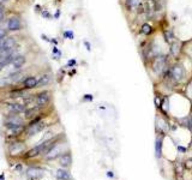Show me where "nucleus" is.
<instances>
[{
  "instance_id": "29",
  "label": "nucleus",
  "mask_w": 192,
  "mask_h": 180,
  "mask_svg": "<svg viewBox=\"0 0 192 180\" xmlns=\"http://www.w3.org/2000/svg\"><path fill=\"white\" fill-rule=\"evenodd\" d=\"M53 53H54V54H58V56H61V52L58 49L57 47H54V48H53Z\"/></svg>"
},
{
  "instance_id": "9",
  "label": "nucleus",
  "mask_w": 192,
  "mask_h": 180,
  "mask_svg": "<svg viewBox=\"0 0 192 180\" xmlns=\"http://www.w3.org/2000/svg\"><path fill=\"white\" fill-rule=\"evenodd\" d=\"M59 162H60V166L62 167H69L72 162V157H71V154L70 153H65L62 154L60 159H59Z\"/></svg>"
},
{
  "instance_id": "22",
  "label": "nucleus",
  "mask_w": 192,
  "mask_h": 180,
  "mask_svg": "<svg viewBox=\"0 0 192 180\" xmlns=\"http://www.w3.org/2000/svg\"><path fill=\"white\" fill-rule=\"evenodd\" d=\"M184 166H185L186 169H192V159H189L185 161V163H184Z\"/></svg>"
},
{
  "instance_id": "8",
  "label": "nucleus",
  "mask_w": 192,
  "mask_h": 180,
  "mask_svg": "<svg viewBox=\"0 0 192 180\" xmlns=\"http://www.w3.org/2000/svg\"><path fill=\"white\" fill-rule=\"evenodd\" d=\"M59 155H60V146L58 144H55L53 148L45 155V156H46L47 160H54V159H57Z\"/></svg>"
},
{
  "instance_id": "26",
  "label": "nucleus",
  "mask_w": 192,
  "mask_h": 180,
  "mask_svg": "<svg viewBox=\"0 0 192 180\" xmlns=\"http://www.w3.org/2000/svg\"><path fill=\"white\" fill-rule=\"evenodd\" d=\"M77 63H76V60L75 59H72V60H70L69 63H67V67H72V66H75Z\"/></svg>"
},
{
  "instance_id": "16",
  "label": "nucleus",
  "mask_w": 192,
  "mask_h": 180,
  "mask_svg": "<svg viewBox=\"0 0 192 180\" xmlns=\"http://www.w3.org/2000/svg\"><path fill=\"white\" fill-rule=\"evenodd\" d=\"M55 175H57V178H58L59 180H70V179H71L69 172L65 170V169H58L57 173H55Z\"/></svg>"
},
{
  "instance_id": "13",
  "label": "nucleus",
  "mask_w": 192,
  "mask_h": 180,
  "mask_svg": "<svg viewBox=\"0 0 192 180\" xmlns=\"http://www.w3.org/2000/svg\"><path fill=\"white\" fill-rule=\"evenodd\" d=\"M16 46V40L13 37H9V38H4V43L1 47L3 49H13V47Z\"/></svg>"
},
{
  "instance_id": "2",
  "label": "nucleus",
  "mask_w": 192,
  "mask_h": 180,
  "mask_svg": "<svg viewBox=\"0 0 192 180\" xmlns=\"http://www.w3.org/2000/svg\"><path fill=\"white\" fill-rule=\"evenodd\" d=\"M184 76H185V71H184V67L181 66L180 64H175L174 66L171 69V77H172L175 82L182 80Z\"/></svg>"
},
{
  "instance_id": "14",
  "label": "nucleus",
  "mask_w": 192,
  "mask_h": 180,
  "mask_svg": "<svg viewBox=\"0 0 192 180\" xmlns=\"http://www.w3.org/2000/svg\"><path fill=\"white\" fill-rule=\"evenodd\" d=\"M155 155L157 159L162 156V138H157L155 141Z\"/></svg>"
},
{
  "instance_id": "40",
  "label": "nucleus",
  "mask_w": 192,
  "mask_h": 180,
  "mask_svg": "<svg viewBox=\"0 0 192 180\" xmlns=\"http://www.w3.org/2000/svg\"><path fill=\"white\" fill-rule=\"evenodd\" d=\"M0 180H4V175H3V174L0 175Z\"/></svg>"
},
{
  "instance_id": "20",
  "label": "nucleus",
  "mask_w": 192,
  "mask_h": 180,
  "mask_svg": "<svg viewBox=\"0 0 192 180\" xmlns=\"http://www.w3.org/2000/svg\"><path fill=\"white\" fill-rule=\"evenodd\" d=\"M37 111H38V106H36L35 108H31V109H29V111H25V118H27V119L33 118L35 114L37 113Z\"/></svg>"
},
{
  "instance_id": "19",
  "label": "nucleus",
  "mask_w": 192,
  "mask_h": 180,
  "mask_svg": "<svg viewBox=\"0 0 192 180\" xmlns=\"http://www.w3.org/2000/svg\"><path fill=\"white\" fill-rule=\"evenodd\" d=\"M165 41L167 43H173L174 41H175V37H174V35H173V32H172V30H166L165 31Z\"/></svg>"
},
{
  "instance_id": "4",
  "label": "nucleus",
  "mask_w": 192,
  "mask_h": 180,
  "mask_svg": "<svg viewBox=\"0 0 192 180\" xmlns=\"http://www.w3.org/2000/svg\"><path fill=\"white\" fill-rule=\"evenodd\" d=\"M45 122L43 121H38L36 124H29V127H28V131H27V135L28 136H34L36 133H38L40 131H42L45 128Z\"/></svg>"
},
{
  "instance_id": "39",
  "label": "nucleus",
  "mask_w": 192,
  "mask_h": 180,
  "mask_svg": "<svg viewBox=\"0 0 192 180\" xmlns=\"http://www.w3.org/2000/svg\"><path fill=\"white\" fill-rule=\"evenodd\" d=\"M7 1H9V0H0V4H5Z\"/></svg>"
},
{
  "instance_id": "27",
  "label": "nucleus",
  "mask_w": 192,
  "mask_h": 180,
  "mask_svg": "<svg viewBox=\"0 0 192 180\" xmlns=\"http://www.w3.org/2000/svg\"><path fill=\"white\" fill-rule=\"evenodd\" d=\"M42 16L45 18H51V13L48 11H42Z\"/></svg>"
},
{
  "instance_id": "15",
  "label": "nucleus",
  "mask_w": 192,
  "mask_h": 180,
  "mask_svg": "<svg viewBox=\"0 0 192 180\" xmlns=\"http://www.w3.org/2000/svg\"><path fill=\"white\" fill-rule=\"evenodd\" d=\"M52 82V76L46 73V75H42L38 79V87H45V85H48Z\"/></svg>"
},
{
  "instance_id": "34",
  "label": "nucleus",
  "mask_w": 192,
  "mask_h": 180,
  "mask_svg": "<svg viewBox=\"0 0 192 180\" xmlns=\"http://www.w3.org/2000/svg\"><path fill=\"white\" fill-rule=\"evenodd\" d=\"M4 12V6H3V4H0V13H3Z\"/></svg>"
},
{
  "instance_id": "32",
  "label": "nucleus",
  "mask_w": 192,
  "mask_h": 180,
  "mask_svg": "<svg viewBox=\"0 0 192 180\" xmlns=\"http://www.w3.org/2000/svg\"><path fill=\"white\" fill-rule=\"evenodd\" d=\"M41 37H42V38L46 41V42H51V38H48V37H47L45 34H42V35H41Z\"/></svg>"
},
{
  "instance_id": "30",
  "label": "nucleus",
  "mask_w": 192,
  "mask_h": 180,
  "mask_svg": "<svg viewBox=\"0 0 192 180\" xmlns=\"http://www.w3.org/2000/svg\"><path fill=\"white\" fill-rule=\"evenodd\" d=\"M84 100L85 101H91L93 100V95H88V94L84 95Z\"/></svg>"
},
{
  "instance_id": "23",
  "label": "nucleus",
  "mask_w": 192,
  "mask_h": 180,
  "mask_svg": "<svg viewBox=\"0 0 192 180\" xmlns=\"http://www.w3.org/2000/svg\"><path fill=\"white\" fill-rule=\"evenodd\" d=\"M184 168H185V166H184V163H178V165H177V172H178L179 174H181V173H182Z\"/></svg>"
},
{
  "instance_id": "6",
  "label": "nucleus",
  "mask_w": 192,
  "mask_h": 180,
  "mask_svg": "<svg viewBox=\"0 0 192 180\" xmlns=\"http://www.w3.org/2000/svg\"><path fill=\"white\" fill-rule=\"evenodd\" d=\"M24 150H25V145L21 142H16L10 145V154L13 156H17V155L24 153Z\"/></svg>"
},
{
  "instance_id": "10",
  "label": "nucleus",
  "mask_w": 192,
  "mask_h": 180,
  "mask_svg": "<svg viewBox=\"0 0 192 180\" xmlns=\"http://www.w3.org/2000/svg\"><path fill=\"white\" fill-rule=\"evenodd\" d=\"M7 109L12 113H22V112H25V107L23 104L19 103H10L7 104Z\"/></svg>"
},
{
  "instance_id": "36",
  "label": "nucleus",
  "mask_w": 192,
  "mask_h": 180,
  "mask_svg": "<svg viewBox=\"0 0 192 180\" xmlns=\"http://www.w3.org/2000/svg\"><path fill=\"white\" fill-rule=\"evenodd\" d=\"M51 42H53L54 45H58V41L55 40V38H53V40H51Z\"/></svg>"
},
{
  "instance_id": "31",
  "label": "nucleus",
  "mask_w": 192,
  "mask_h": 180,
  "mask_svg": "<svg viewBox=\"0 0 192 180\" xmlns=\"http://www.w3.org/2000/svg\"><path fill=\"white\" fill-rule=\"evenodd\" d=\"M59 17H60V10H57V12H55V14H54V18L58 19Z\"/></svg>"
},
{
  "instance_id": "38",
  "label": "nucleus",
  "mask_w": 192,
  "mask_h": 180,
  "mask_svg": "<svg viewBox=\"0 0 192 180\" xmlns=\"http://www.w3.org/2000/svg\"><path fill=\"white\" fill-rule=\"evenodd\" d=\"M3 19H4V12L0 13V21H3Z\"/></svg>"
},
{
  "instance_id": "41",
  "label": "nucleus",
  "mask_w": 192,
  "mask_h": 180,
  "mask_svg": "<svg viewBox=\"0 0 192 180\" xmlns=\"http://www.w3.org/2000/svg\"><path fill=\"white\" fill-rule=\"evenodd\" d=\"M3 67H4V66H3V65H1V64H0V71H1V70H3Z\"/></svg>"
},
{
  "instance_id": "21",
  "label": "nucleus",
  "mask_w": 192,
  "mask_h": 180,
  "mask_svg": "<svg viewBox=\"0 0 192 180\" xmlns=\"http://www.w3.org/2000/svg\"><path fill=\"white\" fill-rule=\"evenodd\" d=\"M64 37H65V38H69V40H73L75 38V35H73V32H72V31H65V32H64Z\"/></svg>"
},
{
  "instance_id": "18",
  "label": "nucleus",
  "mask_w": 192,
  "mask_h": 180,
  "mask_svg": "<svg viewBox=\"0 0 192 180\" xmlns=\"http://www.w3.org/2000/svg\"><path fill=\"white\" fill-rule=\"evenodd\" d=\"M141 31H142V34H144V35L149 36L150 34H153L154 29L151 28V25H150V24H148V23H144L143 25H142V28H141Z\"/></svg>"
},
{
  "instance_id": "24",
  "label": "nucleus",
  "mask_w": 192,
  "mask_h": 180,
  "mask_svg": "<svg viewBox=\"0 0 192 180\" xmlns=\"http://www.w3.org/2000/svg\"><path fill=\"white\" fill-rule=\"evenodd\" d=\"M6 36H7V31L5 29H3V28H0V40L5 38Z\"/></svg>"
},
{
  "instance_id": "7",
  "label": "nucleus",
  "mask_w": 192,
  "mask_h": 180,
  "mask_svg": "<svg viewBox=\"0 0 192 180\" xmlns=\"http://www.w3.org/2000/svg\"><path fill=\"white\" fill-rule=\"evenodd\" d=\"M7 28L11 31H17V30H21L22 29V23H21V19L17 18V17H12L9 19L7 22Z\"/></svg>"
},
{
  "instance_id": "35",
  "label": "nucleus",
  "mask_w": 192,
  "mask_h": 180,
  "mask_svg": "<svg viewBox=\"0 0 192 180\" xmlns=\"http://www.w3.org/2000/svg\"><path fill=\"white\" fill-rule=\"evenodd\" d=\"M35 9H36V11H41V6H40V5H36V6H35Z\"/></svg>"
},
{
  "instance_id": "3",
  "label": "nucleus",
  "mask_w": 192,
  "mask_h": 180,
  "mask_svg": "<svg viewBox=\"0 0 192 180\" xmlns=\"http://www.w3.org/2000/svg\"><path fill=\"white\" fill-rule=\"evenodd\" d=\"M51 100V94L48 91H42L36 95L35 97V101H36V106H38V107H43V106H46L48 102H49Z\"/></svg>"
},
{
  "instance_id": "5",
  "label": "nucleus",
  "mask_w": 192,
  "mask_h": 180,
  "mask_svg": "<svg viewBox=\"0 0 192 180\" xmlns=\"http://www.w3.org/2000/svg\"><path fill=\"white\" fill-rule=\"evenodd\" d=\"M27 174L30 179L33 180H36V179H40L42 178L43 175V169L38 168V167H29L28 170H27Z\"/></svg>"
},
{
  "instance_id": "17",
  "label": "nucleus",
  "mask_w": 192,
  "mask_h": 180,
  "mask_svg": "<svg viewBox=\"0 0 192 180\" xmlns=\"http://www.w3.org/2000/svg\"><path fill=\"white\" fill-rule=\"evenodd\" d=\"M179 52H180V43L177 42V41H174L173 43H171V53L175 58V56L179 55Z\"/></svg>"
},
{
  "instance_id": "33",
  "label": "nucleus",
  "mask_w": 192,
  "mask_h": 180,
  "mask_svg": "<svg viewBox=\"0 0 192 180\" xmlns=\"http://www.w3.org/2000/svg\"><path fill=\"white\" fill-rule=\"evenodd\" d=\"M16 169H17V170H22V165H21V163H18V165L16 166Z\"/></svg>"
},
{
  "instance_id": "11",
  "label": "nucleus",
  "mask_w": 192,
  "mask_h": 180,
  "mask_svg": "<svg viewBox=\"0 0 192 180\" xmlns=\"http://www.w3.org/2000/svg\"><path fill=\"white\" fill-rule=\"evenodd\" d=\"M25 61H27L25 56H24V55H18V56H16V58L13 59L12 65H13V67L16 70H18V69H21L23 66L24 64H25Z\"/></svg>"
},
{
  "instance_id": "42",
  "label": "nucleus",
  "mask_w": 192,
  "mask_h": 180,
  "mask_svg": "<svg viewBox=\"0 0 192 180\" xmlns=\"http://www.w3.org/2000/svg\"><path fill=\"white\" fill-rule=\"evenodd\" d=\"M191 122H192V117H191Z\"/></svg>"
},
{
  "instance_id": "37",
  "label": "nucleus",
  "mask_w": 192,
  "mask_h": 180,
  "mask_svg": "<svg viewBox=\"0 0 192 180\" xmlns=\"http://www.w3.org/2000/svg\"><path fill=\"white\" fill-rule=\"evenodd\" d=\"M107 175H108V177H110V178H113V173H112V172H108Z\"/></svg>"
},
{
  "instance_id": "25",
  "label": "nucleus",
  "mask_w": 192,
  "mask_h": 180,
  "mask_svg": "<svg viewBox=\"0 0 192 180\" xmlns=\"http://www.w3.org/2000/svg\"><path fill=\"white\" fill-rule=\"evenodd\" d=\"M23 93L21 91V90H18V91H14V93H11V97H19Z\"/></svg>"
},
{
  "instance_id": "28",
  "label": "nucleus",
  "mask_w": 192,
  "mask_h": 180,
  "mask_svg": "<svg viewBox=\"0 0 192 180\" xmlns=\"http://www.w3.org/2000/svg\"><path fill=\"white\" fill-rule=\"evenodd\" d=\"M84 46L86 47V51H91V46H90V43L89 42H88V41H84Z\"/></svg>"
},
{
  "instance_id": "12",
  "label": "nucleus",
  "mask_w": 192,
  "mask_h": 180,
  "mask_svg": "<svg viewBox=\"0 0 192 180\" xmlns=\"http://www.w3.org/2000/svg\"><path fill=\"white\" fill-rule=\"evenodd\" d=\"M38 85V80L35 77H27V79L24 80V87L27 89H34Z\"/></svg>"
},
{
  "instance_id": "1",
  "label": "nucleus",
  "mask_w": 192,
  "mask_h": 180,
  "mask_svg": "<svg viewBox=\"0 0 192 180\" xmlns=\"http://www.w3.org/2000/svg\"><path fill=\"white\" fill-rule=\"evenodd\" d=\"M153 69H154V72L157 73V75H160V73H165V71L167 69V56H165V55L155 56Z\"/></svg>"
}]
</instances>
